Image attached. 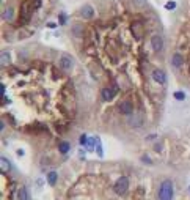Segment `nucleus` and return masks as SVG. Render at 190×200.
<instances>
[{
	"label": "nucleus",
	"mask_w": 190,
	"mask_h": 200,
	"mask_svg": "<svg viewBox=\"0 0 190 200\" xmlns=\"http://www.w3.org/2000/svg\"><path fill=\"white\" fill-rule=\"evenodd\" d=\"M173 197H174L173 183L170 180L162 181L160 188H159V200H173Z\"/></svg>",
	"instance_id": "f257e3e1"
},
{
	"label": "nucleus",
	"mask_w": 190,
	"mask_h": 200,
	"mask_svg": "<svg viewBox=\"0 0 190 200\" xmlns=\"http://www.w3.org/2000/svg\"><path fill=\"white\" fill-rule=\"evenodd\" d=\"M127 188H129V180L126 178V176H121V178L116 180V183H115V192L118 194V195H123L127 192Z\"/></svg>",
	"instance_id": "f03ea898"
},
{
	"label": "nucleus",
	"mask_w": 190,
	"mask_h": 200,
	"mask_svg": "<svg viewBox=\"0 0 190 200\" xmlns=\"http://www.w3.org/2000/svg\"><path fill=\"white\" fill-rule=\"evenodd\" d=\"M151 47L154 52H160L162 47H164V39H162L160 35H154L151 38Z\"/></svg>",
	"instance_id": "7ed1b4c3"
},
{
	"label": "nucleus",
	"mask_w": 190,
	"mask_h": 200,
	"mask_svg": "<svg viewBox=\"0 0 190 200\" xmlns=\"http://www.w3.org/2000/svg\"><path fill=\"white\" fill-rule=\"evenodd\" d=\"M152 79H154L157 84L164 85L167 82V74L162 70H154V71H152Z\"/></svg>",
	"instance_id": "20e7f679"
},
{
	"label": "nucleus",
	"mask_w": 190,
	"mask_h": 200,
	"mask_svg": "<svg viewBox=\"0 0 190 200\" xmlns=\"http://www.w3.org/2000/svg\"><path fill=\"white\" fill-rule=\"evenodd\" d=\"M60 66H61V70H65V71L71 70L72 68V58L69 55H61L60 57Z\"/></svg>",
	"instance_id": "39448f33"
},
{
	"label": "nucleus",
	"mask_w": 190,
	"mask_h": 200,
	"mask_svg": "<svg viewBox=\"0 0 190 200\" xmlns=\"http://www.w3.org/2000/svg\"><path fill=\"white\" fill-rule=\"evenodd\" d=\"M171 65H173L174 68H181V66H182V65H184V58H182V55L176 52L174 55L171 57Z\"/></svg>",
	"instance_id": "423d86ee"
},
{
	"label": "nucleus",
	"mask_w": 190,
	"mask_h": 200,
	"mask_svg": "<svg viewBox=\"0 0 190 200\" xmlns=\"http://www.w3.org/2000/svg\"><path fill=\"white\" fill-rule=\"evenodd\" d=\"M120 112L124 113V115H130V113H132V104L127 103V101L121 103L120 104Z\"/></svg>",
	"instance_id": "0eeeda50"
},
{
	"label": "nucleus",
	"mask_w": 190,
	"mask_h": 200,
	"mask_svg": "<svg viewBox=\"0 0 190 200\" xmlns=\"http://www.w3.org/2000/svg\"><path fill=\"white\" fill-rule=\"evenodd\" d=\"M101 96L104 101H110V99L115 96V92H113L112 88H102L101 90Z\"/></svg>",
	"instance_id": "6e6552de"
},
{
	"label": "nucleus",
	"mask_w": 190,
	"mask_h": 200,
	"mask_svg": "<svg viewBox=\"0 0 190 200\" xmlns=\"http://www.w3.org/2000/svg\"><path fill=\"white\" fill-rule=\"evenodd\" d=\"M93 14H94V10L91 6H83L82 8V16L85 17V19H90V17H93Z\"/></svg>",
	"instance_id": "1a4fd4ad"
},
{
	"label": "nucleus",
	"mask_w": 190,
	"mask_h": 200,
	"mask_svg": "<svg viewBox=\"0 0 190 200\" xmlns=\"http://www.w3.org/2000/svg\"><path fill=\"white\" fill-rule=\"evenodd\" d=\"M0 166H2V170L3 172H10V169H11V164H10V161H8L6 158L0 159Z\"/></svg>",
	"instance_id": "9d476101"
},
{
	"label": "nucleus",
	"mask_w": 190,
	"mask_h": 200,
	"mask_svg": "<svg viewBox=\"0 0 190 200\" xmlns=\"http://www.w3.org/2000/svg\"><path fill=\"white\" fill-rule=\"evenodd\" d=\"M57 178H58V175H57V172H49V175H47V183L53 186L57 183Z\"/></svg>",
	"instance_id": "9b49d317"
},
{
	"label": "nucleus",
	"mask_w": 190,
	"mask_h": 200,
	"mask_svg": "<svg viewBox=\"0 0 190 200\" xmlns=\"http://www.w3.org/2000/svg\"><path fill=\"white\" fill-rule=\"evenodd\" d=\"M17 197H19V200H28V194H27V189H25V188H21L19 192H17Z\"/></svg>",
	"instance_id": "f8f14e48"
},
{
	"label": "nucleus",
	"mask_w": 190,
	"mask_h": 200,
	"mask_svg": "<svg viewBox=\"0 0 190 200\" xmlns=\"http://www.w3.org/2000/svg\"><path fill=\"white\" fill-rule=\"evenodd\" d=\"M69 143H68V142H61L60 143V147H58V150H60V153H63V154H66L68 151H69Z\"/></svg>",
	"instance_id": "ddd939ff"
},
{
	"label": "nucleus",
	"mask_w": 190,
	"mask_h": 200,
	"mask_svg": "<svg viewBox=\"0 0 190 200\" xmlns=\"http://www.w3.org/2000/svg\"><path fill=\"white\" fill-rule=\"evenodd\" d=\"M97 142H99V140L97 139H88V142H87V148L90 150V151H91V150H94V145H97Z\"/></svg>",
	"instance_id": "4468645a"
},
{
	"label": "nucleus",
	"mask_w": 190,
	"mask_h": 200,
	"mask_svg": "<svg viewBox=\"0 0 190 200\" xmlns=\"http://www.w3.org/2000/svg\"><path fill=\"white\" fill-rule=\"evenodd\" d=\"M3 17H5L6 21H13V10L11 8H6V10L3 11Z\"/></svg>",
	"instance_id": "2eb2a0df"
},
{
	"label": "nucleus",
	"mask_w": 190,
	"mask_h": 200,
	"mask_svg": "<svg viewBox=\"0 0 190 200\" xmlns=\"http://www.w3.org/2000/svg\"><path fill=\"white\" fill-rule=\"evenodd\" d=\"M8 62H10V54H8V52H3V54H2V65H6Z\"/></svg>",
	"instance_id": "dca6fc26"
},
{
	"label": "nucleus",
	"mask_w": 190,
	"mask_h": 200,
	"mask_svg": "<svg viewBox=\"0 0 190 200\" xmlns=\"http://www.w3.org/2000/svg\"><path fill=\"white\" fill-rule=\"evenodd\" d=\"M174 98L179 99V101H182V99H185V95H184V92H176L174 93Z\"/></svg>",
	"instance_id": "f3484780"
},
{
	"label": "nucleus",
	"mask_w": 190,
	"mask_h": 200,
	"mask_svg": "<svg viewBox=\"0 0 190 200\" xmlns=\"http://www.w3.org/2000/svg\"><path fill=\"white\" fill-rule=\"evenodd\" d=\"M174 6H176V3L174 2H168V3H167V5H165V8H167V10H174Z\"/></svg>",
	"instance_id": "a211bd4d"
},
{
	"label": "nucleus",
	"mask_w": 190,
	"mask_h": 200,
	"mask_svg": "<svg viewBox=\"0 0 190 200\" xmlns=\"http://www.w3.org/2000/svg\"><path fill=\"white\" fill-rule=\"evenodd\" d=\"M87 142H88V137L83 134L82 137H80V145H87Z\"/></svg>",
	"instance_id": "6ab92c4d"
},
{
	"label": "nucleus",
	"mask_w": 190,
	"mask_h": 200,
	"mask_svg": "<svg viewBox=\"0 0 190 200\" xmlns=\"http://www.w3.org/2000/svg\"><path fill=\"white\" fill-rule=\"evenodd\" d=\"M96 150H97V154H99V156H102V154H104L102 148H101V143H99V142H97V145H96Z\"/></svg>",
	"instance_id": "aec40b11"
},
{
	"label": "nucleus",
	"mask_w": 190,
	"mask_h": 200,
	"mask_svg": "<svg viewBox=\"0 0 190 200\" xmlns=\"http://www.w3.org/2000/svg\"><path fill=\"white\" fill-rule=\"evenodd\" d=\"M66 19H68V16H66V14H63V13H61V14H60V24H65Z\"/></svg>",
	"instance_id": "412c9836"
},
{
	"label": "nucleus",
	"mask_w": 190,
	"mask_h": 200,
	"mask_svg": "<svg viewBox=\"0 0 190 200\" xmlns=\"http://www.w3.org/2000/svg\"><path fill=\"white\" fill-rule=\"evenodd\" d=\"M189 191H190V186H189Z\"/></svg>",
	"instance_id": "4be33fe9"
}]
</instances>
